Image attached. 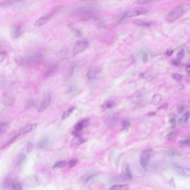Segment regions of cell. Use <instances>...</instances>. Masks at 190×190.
<instances>
[{"label":"cell","mask_w":190,"mask_h":190,"mask_svg":"<svg viewBox=\"0 0 190 190\" xmlns=\"http://www.w3.org/2000/svg\"><path fill=\"white\" fill-rule=\"evenodd\" d=\"M97 9L94 6L90 4H83L76 7L74 14L84 20L89 19L94 17L97 14Z\"/></svg>","instance_id":"6da1fadb"},{"label":"cell","mask_w":190,"mask_h":190,"mask_svg":"<svg viewBox=\"0 0 190 190\" xmlns=\"http://www.w3.org/2000/svg\"><path fill=\"white\" fill-rule=\"evenodd\" d=\"M44 56V52L41 50H34L25 55L21 62L27 65H36L42 61Z\"/></svg>","instance_id":"7a4b0ae2"},{"label":"cell","mask_w":190,"mask_h":190,"mask_svg":"<svg viewBox=\"0 0 190 190\" xmlns=\"http://www.w3.org/2000/svg\"><path fill=\"white\" fill-rule=\"evenodd\" d=\"M60 10V7H57V8L53 9L51 10H50L49 12H48L47 13H46L45 15L39 17V18L35 22L34 25L35 26L39 27L47 24L48 21L52 19V17H54L55 15L59 12Z\"/></svg>","instance_id":"3957f363"},{"label":"cell","mask_w":190,"mask_h":190,"mask_svg":"<svg viewBox=\"0 0 190 190\" xmlns=\"http://www.w3.org/2000/svg\"><path fill=\"white\" fill-rule=\"evenodd\" d=\"M149 12V9L147 7H135L132 9L128 10L123 14V16L124 17H133L141 15H143L148 14Z\"/></svg>","instance_id":"277c9868"},{"label":"cell","mask_w":190,"mask_h":190,"mask_svg":"<svg viewBox=\"0 0 190 190\" xmlns=\"http://www.w3.org/2000/svg\"><path fill=\"white\" fill-rule=\"evenodd\" d=\"M184 11V9L183 7L182 6H177L176 7L171 10V11L169 12L167 16V21L169 22H173L175 21L176 20L178 19L182 15H183V12Z\"/></svg>","instance_id":"5b68a950"},{"label":"cell","mask_w":190,"mask_h":190,"mask_svg":"<svg viewBox=\"0 0 190 190\" xmlns=\"http://www.w3.org/2000/svg\"><path fill=\"white\" fill-rule=\"evenodd\" d=\"M89 46V42L87 40H80L75 43L73 49V53L74 55L79 54L87 49Z\"/></svg>","instance_id":"8992f818"},{"label":"cell","mask_w":190,"mask_h":190,"mask_svg":"<svg viewBox=\"0 0 190 190\" xmlns=\"http://www.w3.org/2000/svg\"><path fill=\"white\" fill-rule=\"evenodd\" d=\"M24 184L27 187H36L40 185V182L38 177L35 175L27 176L24 181Z\"/></svg>","instance_id":"52a82bcc"},{"label":"cell","mask_w":190,"mask_h":190,"mask_svg":"<svg viewBox=\"0 0 190 190\" xmlns=\"http://www.w3.org/2000/svg\"><path fill=\"white\" fill-rule=\"evenodd\" d=\"M51 100H52V96L51 94L50 93L45 94L41 104H40L39 108H38V110H37L38 112L42 113V112H44L45 110H46L47 109V108L49 107L50 103H51Z\"/></svg>","instance_id":"ba28073f"},{"label":"cell","mask_w":190,"mask_h":190,"mask_svg":"<svg viewBox=\"0 0 190 190\" xmlns=\"http://www.w3.org/2000/svg\"><path fill=\"white\" fill-rule=\"evenodd\" d=\"M89 121L87 119H84L79 121L74 126V131L73 132V135L75 137L80 136V133L84 128L88 124Z\"/></svg>","instance_id":"9c48e42d"},{"label":"cell","mask_w":190,"mask_h":190,"mask_svg":"<svg viewBox=\"0 0 190 190\" xmlns=\"http://www.w3.org/2000/svg\"><path fill=\"white\" fill-rule=\"evenodd\" d=\"M24 31V26L22 24H15L12 27L11 35L14 39H17L21 36Z\"/></svg>","instance_id":"30bf717a"},{"label":"cell","mask_w":190,"mask_h":190,"mask_svg":"<svg viewBox=\"0 0 190 190\" xmlns=\"http://www.w3.org/2000/svg\"><path fill=\"white\" fill-rule=\"evenodd\" d=\"M101 70L98 67H93L90 68L87 73V78L89 80H93L97 79L100 77Z\"/></svg>","instance_id":"8fae6325"},{"label":"cell","mask_w":190,"mask_h":190,"mask_svg":"<svg viewBox=\"0 0 190 190\" xmlns=\"http://www.w3.org/2000/svg\"><path fill=\"white\" fill-rule=\"evenodd\" d=\"M152 151L151 149L144 151L141 154L140 157V163L143 167H146L148 165V162L151 156Z\"/></svg>","instance_id":"7c38bea8"},{"label":"cell","mask_w":190,"mask_h":190,"mask_svg":"<svg viewBox=\"0 0 190 190\" xmlns=\"http://www.w3.org/2000/svg\"><path fill=\"white\" fill-rule=\"evenodd\" d=\"M50 139L49 137L47 136H45L40 138L36 144V147L39 150H43V149H46L50 143Z\"/></svg>","instance_id":"4fadbf2b"},{"label":"cell","mask_w":190,"mask_h":190,"mask_svg":"<svg viewBox=\"0 0 190 190\" xmlns=\"http://www.w3.org/2000/svg\"><path fill=\"white\" fill-rule=\"evenodd\" d=\"M37 124H29L25 125V126H22L19 131V136L25 135L27 133H29L31 132L34 131L37 128Z\"/></svg>","instance_id":"5bb4252c"},{"label":"cell","mask_w":190,"mask_h":190,"mask_svg":"<svg viewBox=\"0 0 190 190\" xmlns=\"http://www.w3.org/2000/svg\"><path fill=\"white\" fill-rule=\"evenodd\" d=\"M175 171L179 175L183 177H189L190 176V168H186L183 167L176 166L175 167Z\"/></svg>","instance_id":"9a60e30c"},{"label":"cell","mask_w":190,"mask_h":190,"mask_svg":"<svg viewBox=\"0 0 190 190\" xmlns=\"http://www.w3.org/2000/svg\"><path fill=\"white\" fill-rule=\"evenodd\" d=\"M57 69V67L55 65H51L46 69L45 71V73L44 74V76L45 78H48L52 76L53 74L56 72Z\"/></svg>","instance_id":"2e32d148"},{"label":"cell","mask_w":190,"mask_h":190,"mask_svg":"<svg viewBox=\"0 0 190 190\" xmlns=\"http://www.w3.org/2000/svg\"><path fill=\"white\" fill-rule=\"evenodd\" d=\"M24 1H16V0H7V1H0V6L1 7H6L16 4H23Z\"/></svg>","instance_id":"e0dca14e"},{"label":"cell","mask_w":190,"mask_h":190,"mask_svg":"<svg viewBox=\"0 0 190 190\" xmlns=\"http://www.w3.org/2000/svg\"><path fill=\"white\" fill-rule=\"evenodd\" d=\"M26 158V156L24 153H19L16 156L15 159V164L17 166H19L24 162V160Z\"/></svg>","instance_id":"ac0fdd59"},{"label":"cell","mask_w":190,"mask_h":190,"mask_svg":"<svg viewBox=\"0 0 190 190\" xmlns=\"http://www.w3.org/2000/svg\"><path fill=\"white\" fill-rule=\"evenodd\" d=\"M115 105V102L113 100H108L106 101L103 104L102 106V108L103 109L106 110L112 108Z\"/></svg>","instance_id":"d6986e66"},{"label":"cell","mask_w":190,"mask_h":190,"mask_svg":"<svg viewBox=\"0 0 190 190\" xmlns=\"http://www.w3.org/2000/svg\"><path fill=\"white\" fill-rule=\"evenodd\" d=\"M129 186L126 184H115L111 186L109 190H128Z\"/></svg>","instance_id":"ffe728a7"},{"label":"cell","mask_w":190,"mask_h":190,"mask_svg":"<svg viewBox=\"0 0 190 190\" xmlns=\"http://www.w3.org/2000/svg\"><path fill=\"white\" fill-rule=\"evenodd\" d=\"M162 100V97L159 94H156L155 95H154L152 99V104L153 105H158L159 104V103H161Z\"/></svg>","instance_id":"44dd1931"},{"label":"cell","mask_w":190,"mask_h":190,"mask_svg":"<svg viewBox=\"0 0 190 190\" xmlns=\"http://www.w3.org/2000/svg\"><path fill=\"white\" fill-rule=\"evenodd\" d=\"M75 109V107H74V106H72V107H70L68 110H66L62 115V119H67L69 117V116L73 113V111H74Z\"/></svg>","instance_id":"7402d4cb"},{"label":"cell","mask_w":190,"mask_h":190,"mask_svg":"<svg viewBox=\"0 0 190 190\" xmlns=\"http://www.w3.org/2000/svg\"><path fill=\"white\" fill-rule=\"evenodd\" d=\"M94 173H87L82 177V181L84 183H87L91 179L95 176Z\"/></svg>","instance_id":"603a6c76"},{"label":"cell","mask_w":190,"mask_h":190,"mask_svg":"<svg viewBox=\"0 0 190 190\" xmlns=\"http://www.w3.org/2000/svg\"><path fill=\"white\" fill-rule=\"evenodd\" d=\"M84 142V140L80 136L75 137L72 141V144L74 146H79L83 143Z\"/></svg>","instance_id":"cb8c5ba5"},{"label":"cell","mask_w":190,"mask_h":190,"mask_svg":"<svg viewBox=\"0 0 190 190\" xmlns=\"http://www.w3.org/2000/svg\"><path fill=\"white\" fill-rule=\"evenodd\" d=\"M190 117V111H187V112L185 113L184 114L182 115L180 119H179V123L182 124L186 123L188 121V119Z\"/></svg>","instance_id":"d4e9b609"},{"label":"cell","mask_w":190,"mask_h":190,"mask_svg":"<svg viewBox=\"0 0 190 190\" xmlns=\"http://www.w3.org/2000/svg\"><path fill=\"white\" fill-rule=\"evenodd\" d=\"M11 188L12 190H22L21 185L17 180L12 181Z\"/></svg>","instance_id":"484cf974"},{"label":"cell","mask_w":190,"mask_h":190,"mask_svg":"<svg viewBox=\"0 0 190 190\" xmlns=\"http://www.w3.org/2000/svg\"><path fill=\"white\" fill-rule=\"evenodd\" d=\"M33 149H34V146H33V144L29 142L25 145L24 147V151L25 152L30 153L33 150Z\"/></svg>","instance_id":"4316f807"},{"label":"cell","mask_w":190,"mask_h":190,"mask_svg":"<svg viewBox=\"0 0 190 190\" xmlns=\"http://www.w3.org/2000/svg\"><path fill=\"white\" fill-rule=\"evenodd\" d=\"M66 165V162L65 161H60L59 162H57L56 163H55L54 166H53L54 168H62V167H65Z\"/></svg>","instance_id":"83f0119b"},{"label":"cell","mask_w":190,"mask_h":190,"mask_svg":"<svg viewBox=\"0 0 190 190\" xmlns=\"http://www.w3.org/2000/svg\"><path fill=\"white\" fill-rule=\"evenodd\" d=\"M130 125V121L128 119H125L122 121V130H125L129 128Z\"/></svg>","instance_id":"f1b7e54d"},{"label":"cell","mask_w":190,"mask_h":190,"mask_svg":"<svg viewBox=\"0 0 190 190\" xmlns=\"http://www.w3.org/2000/svg\"><path fill=\"white\" fill-rule=\"evenodd\" d=\"M125 176L129 177V178H131L132 177V174H131V169L130 168V166H129L128 164H127L125 167Z\"/></svg>","instance_id":"f546056e"},{"label":"cell","mask_w":190,"mask_h":190,"mask_svg":"<svg viewBox=\"0 0 190 190\" xmlns=\"http://www.w3.org/2000/svg\"><path fill=\"white\" fill-rule=\"evenodd\" d=\"M11 184H12V182L11 181V179H6V180L4 182V187L6 189H9L10 187L11 188Z\"/></svg>","instance_id":"4dcf8cb0"},{"label":"cell","mask_w":190,"mask_h":190,"mask_svg":"<svg viewBox=\"0 0 190 190\" xmlns=\"http://www.w3.org/2000/svg\"><path fill=\"white\" fill-rule=\"evenodd\" d=\"M7 128V124L5 122H1V125H0V130H1V132L2 133L6 130Z\"/></svg>","instance_id":"1f68e13d"},{"label":"cell","mask_w":190,"mask_h":190,"mask_svg":"<svg viewBox=\"0 0 190 190\" xmlns=\"http://www.w3.org/2000/svg\"><path fill=\"white\" fill-rule=\"evenodd\" d=\"M184 55V50L183 49H181V50H179V52H178V54H177V57L178 59V60H180L183 57Z\"/></svg>","instance_id":"d6a6232c"},{"label":"cell","mask_w":190,"mask_h":190,"mask_svg":"<svg viewBox=\"0 0 190 190\" xmlns=\"http://www.w3.org/2000/svg\"><path fill=\"white\" fill-rule=\"evenodd\" d=\"M7 56V52L5 51H2L0 53V62H2L5 60Z\"/></svg>","instance_id":"836d02e7"},{"label":"cell","mask_w":190,"mask_h":190,"mask_svg":"<svg viewBox=\"0 0 190 190\" xmlns=\"http://www.w3.org/2000/svg\"><path fill=\"white\" fill-rule=\"evenodd\" d=\"M172 77L174 80H178V81L181 80L182 79V75H181L180 74H176V73H174V74H172Z\"/></svg>","instance_id":"e575fe53"},{"label":"cell","mask_w":190,"mask_h":190,"mask_svg":"<svg viewBox=\"0 0 190 190\" xmlns=\"http://www.w3.org/2000/svg\"><path fill=\"white\" fill-rule=\"evenodd\" d=\"M78 160L77 159H72L69 162V166L70 167H73L75 166L78 163Z\"/></svg>","instance_id":"d590c367"},{"label":"cell","mask_w":190,"mask_h":190,"mask_svg":"<svg viewBox=\"0 0 190 190\" xmlns=\"http://www.w3.org/2000/svg\"><path fill=\"white\" fill-rule=\"evenodd\" d=\"M169 123H170V125L172 128L174 127L176 124V120L175 118H172L171 119H170V120H169Z\"/></svg>","instance_id":"8d00e7d4"},{"label":"cell","mask_w":190,"mask_h":190,"mask_svg":"<svg viewBox=\"0 0 190 190\" xmlns=\"http://www.w3.org/2000/svg\"><path fill=\"white\" fill-rule=\"evenodd\" d=\"M184 109V106L182 105H178L177 108V111H178V113H181L183 112Z\"/></svg>","instance_id":"74e56055"},{"label":"cell","mask_w":190,"mask_h":190,"mask_svg":"<svg viewBox=\"0 0 190 190\" xmlns=\"http://www.w3.org/2000/svg\"><path fill=\"white\" fill-rule=\"evenodd\" d=\"M142 59L144 62H146L148 60V55L147 52H144L142 56Z\"/></svg>","instance_id":"f35d334b"},{"label":"cell","mask_w":190,"mask_h":190,"mask_svg":"<svg viewBox=\"0 0 190 190\" xmlns=\"http://www.w3.org/2000/svg\"><path fill=\"white\" fill-rule=\"evenodd\" d=\"M190 142V140H184V141H181L178 143L179 144L181 145H185V144H188Z\"/></svg>","instance_id":"ab89813d"},{"label":"cell","mask_w":190,"mask_h":190,"mask_svg":"<svg viewBox=\"0 0 190 190\" xmlns=\"http://www.w3.org/2000/svg\"><path fill=\"white\" fill-rule=\"evenodd\" d=\"M116 121V118L114 116H112L111 118L109 119V122L110 124H113L115 123Z\"/></svg>","instance_id":"60d3db41"},{"label":"cell","mask_w":190,"mask_h":190,"mask_svg":"<svg viewBox=\"0 0 190 190\" xmlns=\"http://www.w3.org/2000/svg\"><path fill=\"white\" fill-rule=\"evenodd\" d=\"M137 25H141V26H149V25H150V24L148 23V22H139V24H137Z\"/></svg>","instance_id":"b9f144b4"},{"label":"cell","mask_w":190,"mask_h":190,"mask_svg":"<svg viewBox=\"0 0 190 190\" xmlns=\"http://www.w3.org/2000/svg\"><path fill=\"white\" fill-rule=\"evenodd\" d=\"M172 63L176 66H178L180 65V61H179V60H173L172 61Z\"/></svg>","instance_id":"7bdbcfd3"},{"label":"cell","mask_w":190,"mask_h":190,"mask_svg":"<svg viewBox=\"0 0 190 190\" xmlns=\"http://www.w3.org/2000/svg\"><path fill=\"white\" fill-rule=\"evenodd\" d=\"M173 50H168L167 52V54L169 56H171L172 54V53H173Z\"/></svg>","instance_id":"ee69618b"},{"label":"cell","mask_w":190,"mask_h":190,"mask_svg":"<svg viewBox=\"0 0 190 190\" xmlns=\"http://www.w3.org/2000/svg\"><path fill=\"white\" fill-rule=\"evenodd\" d=\"M185 69H186V72L190 73V65L187 66V67H186V68H185Z\"/></svg>","instance_id":"f6af8a7d"}]
</instances>
